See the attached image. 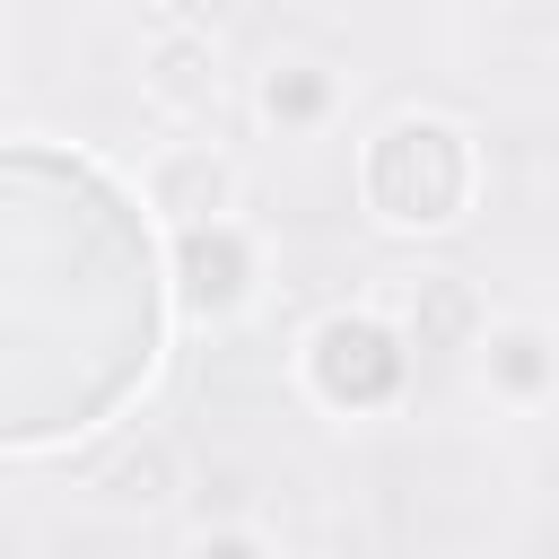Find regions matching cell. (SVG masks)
Instances as JSON below:
<instances>
[{
    "mask_svg": "<svg viewBox=\"0 0 559 559\" xmlns=\"http://www.w3.org/2000/svg\"><path fill=\"white\" fill-rule=\"evenodd\" d=\"M183 288H192V306H227V297L245 288V245H236V227H192V236H183Z\"/></svg>",
    "mask_w": 559,
    "mask_h": 559,
    "instance_id": "3957f363",
    "label": "cell"
},
{
    "mask_svg": "<svg viewBox=\"0 0 559 559\" xmlns=\"http://www.w3.org/2000/svg\"><path fill=\"white\" fill-rule=\"evenodd\" d=\"M323 105V79H271V114H288V122H306Z\"/></svg>",
    "mask_w": 559,
    "mask_h": 559,
    "instance_id": "277c9868",
    "label": "cell"
},
{
    "mask_svg": "<svg viewBox=\"0 0 559 559\" xmlns=\"http://www.w3.org/2000/svg\"><path fill=\"white\" fill-rule=\"evenodd\" d=\"M498 367H507V384H542V349H533V341H507Z\"/></svg>",
    "mask_w": 559,
    "mask_h": 559,
    "instance_id": "5b68a950",
    "label": "cell"
},
{
    "mask_svg": "<svg viewBox=\"0 0 559 559\" xmlns=\"http://www.w3.org/2000/svg\"><path fill=\"white\" fill-rule=\"evenodd\" d=\"M314 384H323L332 402H349V411L384 402V393L402 384L393 332H376V323H323V341H314Z\"/></svg>",
    "mask_w": 559,
    "mask_h": 559,
    "instance_id": "7a4b0ae2",
    "label": "cell"
},
{
    "mask_svg": "<svg viewBox=\"0 0 559 559\" xmlns=\"http://www.w3.org/2000/svg\"><path fill=\"white\" fill-rule=\"evenodd\" d=\"M463 183H472V166H463V140H454L445 122H402V131H384L376 157H367L376 210H384V218H411V227L454 218Z\"/></svg>",
    "mask_w": 559,
    "mask_h": 559,
    "instance_id": "6da1fadb",
    "label": "cell"
},
{
    "mask_svg": "<svg viewBox=\"0 0 559 559\" xmlns=\"http://www.w3.org/2000/svg\"><path fill=\"white\" fill-rule=\"evenodd\" d=\"M210 559H253V550L245 542H210Z\"/></svg>",
    "mask_w": 559,
    "mask_h": 559,
    "instance_id": "8992f818",
    "label": "cell"
}]
</instances>
